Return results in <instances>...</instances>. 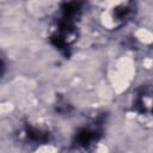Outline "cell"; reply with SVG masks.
Wrapping results in <instances>:
<instances>
[{
	"label": "cell",
	"instance_id": "6da1fadb",
	"mask_svg": "<svg viewBox=\"0 0 153 153\" xmlns=\"http://www.w3.org/2000/svg\"><path fill=\"white\" fill-rule=\"evenodd\" d=\"M134 108L141 114H153V88L143 87L136 96Z\"/></svg>",
	"mask_w": 153,
	"mask_h": 153
},
{
	"label": "cell",
	"instance_id": "7a4b0ae2",
	"mask_svg": "<svg viewBox=\"0 0 153 153\" xmlns=\"http://www.w3.org/2000/svg\"><path fill=\"white\" fill-rule=\"evenodd\" d=\"M97 140V133L91 129H82L78 135V143L81 146H88Z\"/></svg>",
	"mask_w": 153,
	"mask_h": 153
}]
</instances>
